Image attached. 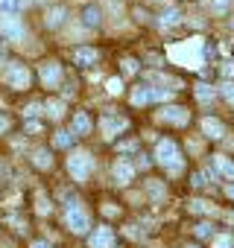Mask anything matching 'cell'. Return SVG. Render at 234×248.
<instances>
[{
  "label": "cell",
  "mask_w": 234,
  "mask_h": 248,
  "mask_svg": "<svg viewBox=\"0 0 234 248\" xmlns=\"http://www.w3.org/2000/svg\"><path fill=\"white\" fill-rule=\"evenodd\" d=\"M158 120H161V123H173V126H184V123L190 120V114H187V108H182V105H164V108L158 111Z\"/></svg>",
  "instance_id": "cell-9"
},
{
  "label": "cell",
  "mask_w": 234,
  "mask_h": 248,
  "mask_svg": "<svg viewBox=\"0 0 234 248\" xmlns=\"http://www.w3.org/2000/svg\"><path fill=\"white\" fill-rule=\"evenodd\" d=\"M27 129H30V132H38L41 126H38V123H35V120H27Z\"/></svg>",
  "instance_id": "cell-39"
},
{
  "label": "cell",
  "mask_w": 234,
  "mask_h": 248,
  "mask_svg": "<svg viewBox=\"0 0 234 248\" xmlns=\"http://www.w3.org/2000/svg\"><path fill=\"white\" fill-rule=\"evenodd\" d=\"M100 24H102V12L97 6H85L82 9V27L85 30H97Z\"/></svg>",
  "instance_id": "cell-15"
},
{
  "label": "cell",
  "mask_w": 234,
  "mask_h": 248,
  "mask_svg": "<svg viewBox=\"0 0 234 248\" xmlns=\"http://www.w3.org/2000/svg\"><path fill=\"white\" fill-rule=\"evenodd\" d=\"M70 126H73V135H88L94 123H91V117H88L85 111H76V114H73V123H70Z\"/></svg>",
  "instance_id": "cell-16"
},
{
  "label": "cell",
  "mask_w": 234,
  "mask_h": 248,
  "mask_svg": "<svg viewBox=\"0 0 234 248\" xmlns=\"http://www.w3.org/2000/svg\"><path fill=\"white\" fill-rule=\"evenodd\" d=\"M105 91H108L111 96L123 93V79H117V76H114V79H108V82H105Z\"/></svg>",
  "instance_id": "cell-27"
},
{
  "label": "cell",
  "mask_w": 234,
  "mask_h": 248,
  "mask_svg": "<svg viewBox=\"0 0 234 248\" xmlns=\"http://www.w3.org/2000/svg\"><path fill=\"white\" fill-rule=\"evenodd\" d=\"M152 164V158H147V155H141V161H138V167H150Z\"/></svg>",
  "instance_id": "cell-41"
},
{
  "label": "cell",
  "mask_w": 234,
  "mask_h": 248,
  "mask_svg": "<svg viewBox=\"0 0 234 248\" xmlns=\"http://www.w3.org/2000/svg\"><path fill=\"white\" fill-rule=\"evenodd\" d=\"M3 79H6V85H9V88L24 91V88H30L33 73H30V67H24L21 62H9V64H6V70H3Z\"/></svg>",
  "instance_id": "cell-4"
},
{
  "label": "cell",
  "mask_w": 234,
  "mask_h": 248,
  "mask_svg": "<svg viewBox=\"0 0 234 248\" xmlns=\"http://www.w3.org/2000/svg\"><path fill=\"white\" fill-rule=\"evenodd\" d=\"M0 35H3L6 41H24L27 38V27L15 15H0Z\"/></svg>",
  "instance_id": "cell-8"
},
{
  "label": "cell",
  "mask_w": 234,
  "mask_h": 248,
  "mask_svg": "<svg viewBox=\"0 0 234 248\" xmlns=\"http://www.w3.org/2000/svg\"><path fill=\"white\" fill-rule=\"evenodd\" d=\"M24 9V0H0V15H18Z\"/></svg>",
  "instance_id": "cell-20"
},
{
  "label": "cell",
  "mask_w": 234,
  "mask_h": 248,
  "mask_svg": "<svg viewBox=\"0 0 234 248\" xmlns=\"http://www.w3.org/2000/svg\"><path fill=\"white\" fill-rule=\"evenodd\" d=\"M41 108H44V105H38V102H30V105L24 108V117H27V120H35V117L41 114Z\"/></svg>",
  "instance_id": "cell-32"
},
{
  "label": "cell",
  "mask_w": 234,
  "mask_h": 248,
  "mask_svg": "<svg viewBox=\"0 0 234 248\" xmlns=\"http://www.w3.org/2000/svg\"><path fill=\"white\" fill-rule=\"evenodd\" d=\"M225 196H228V199L234 202V184H228V187H225Z\"/></svg>",
  "instance_id": "cell-42"
},
{
  "label": "cell",
  "mask_w": 234,
  "mask_h": 248,
  "mask_svg": "<svg viewBox=\"0 0 234 248\" xmlns=\"http://www.w3.org/2000/svg\"><path fill=\"white\" fill-rule=\"evenodd\" d=\"M190 210H193V213H214V207H211L208 202H202V199H193V202H190Z\"/></svg>",
  "instance_id": "cell-29"
},
{
  "label": "cell",
  "mask_w": 234,
  "mask_h": 248,
  "mask_svg": "<svg viewBox=\"0 0 234 248\" xmlns=\"http://www.w3.org/2000/svg\"><path fill=\"white\" fill-rule=\"evenodd\" d=\"M35 213H38V216H47V213H50V199H47V193H35Z\"/></svg>",
  "instance_id": "cell-22"
},
{
  "label": "cell",
  "mask_w": 234,
  "mask_h": 248,
  "mask_svg": "<svg viewBox=\"0 0 234 248\" xmlns=\"http://www.w3.org/2000/svg\"><path fill=\"white\" fill-rule=\"evenodd\" d=\"M138 70H141L138 59H123V73H126V76H135Z\"/></svg>",
  "instance_id": "cell-31"
},
{
  "label": "cell",
  "mask_w": 234,
  "mask_h": 248,
  "mask_svg": "<svg viewBox=\"0 0 234 248\" xmlns=\"http://www.w3.org/2000/svg\"><path fill=\"white\" fill-rule=\"evenodd\" d=\"M73 62H76V67H94L100 62V53L94 47H76L73 50Z\"/></svg>",
  "instance_id": "cell-12"
},
{
  "label": "cell",
  "mask_w": 234,
  "mask_h": 248,
  "mask_svg": "<svg viewBox=\"0 0 234 248\" xmlns=\"http://www.w3.org/2000/svg\"><path fill=\"white\" fill-rule=\"evenodd\" d=\"M91 170H94V158H91V152H85V149L70 152V158H67V172H70L76 181H88Z\"/></svg>",
  "instance_id": "cell-3"
},
{
  "label": "cell",
  "mask_w": 234,
  "mask_h": 248,
  "mask_svg": "<svg viewBox=\"0 0 234 248\" xmlns=\"http://www.w3.org/2000/svg\"><path fill=\"white\" fill-rule=\"evenodd\" d=\"M222 76H225V79L234 76V62H225V64H222Z\"/></svg>",
  "instance_id": "cell-35"
},
{
  "label": "cell",
  "mask_w": 234,
  "mask_h": 248,
  "mask_svg": "<svg viewBox=\"0 0 234 248\" xmlns=\"http://www.w3.org/2000/svg\"><path fill=\"white\" fill-rule=\"evenodd\" d=\"M190 184H193V187H205V184H208V175H205V172H196V175L190 178Z\"/></svg>",
  "instance_id": "cell-34"
},
{
  "label": "cell",
  "mask_w": 234,
  "mask_h": 248,
  "mask_svg": "<svg viewBox=\"0 0 234 248\" xmlns=\"http://www.w3.org/2000/svg\"><path fill=\"white\" fill-rule=\"evenodd\" d=\"M30 248H50V242H44V239H35V242H33Z\"/></svg>",
  "instance_id": "cell-38"
},
{
  "label": "cell",
  "mask_w": 234,
  "mask_h": 248,
  "mask_svg": "<svg viewBox=\"0 0 234 248\" xmlns=\"http://www.w3.org/2000/svg\"><path fill=\"white\" fill-rule=\"evenodd\" d=\"M44 108H47V114H50L53 120H59V117H62V111H65V105H62V99H50V102H47Z\"/></svg>",
  "instance_id": "cell-25"
},
{
  "label": "cell",
  "mask_w": 234,
  "mask_h": 248,
  "mask_svg": "<svg viewBox=\"0 0 234 248\" xmlns=\"http://www.w3.org/2000/svg\"><path fill=\"white\" fill-rule=\"evenodd\" d=\"M126 129H129V120L123 114H102L100 117V132H102L105 140H114L117 135H123Z\"/></svg>",
  "instance_id": "cell-6"
},
{
  "label": "cell",
  "mask_w": 234,
  "mask_h": 248,
  "mask_svg": "<svg viewBox=\"0 0 234 248\" xmlns=\"http://www.w3.org/2000/svg\"><path fill=\"white\" fill-rule=\"evenodd\" d=\"M170 96H173V91H170V88H155V85H141V88H135V91H132V102H135V105L164 102V99H170Z\"/></svg>",
  "instance_id": "cell-5"
},
{
  "label": "cell",
  "mask_w": 234,
  "mask_h": 248,
  "mask_svg": "<svg viewBox=\"0 0 234 248\" xmlns=\"http://www.w3.org/2000/svg\"><path fill=\"white\" fill-rule=\"evenodd\" d=\"M147 193H150L155 202H161V199H164V187H161V184H155V181H147Z\"/></svg>",
  "instance_id": "cell-28"
},
{
  "label": "cell",
  "mask_w": 234,
  "mask_h": 248,
  "mask_svg": "<svg viewBox=\"0 0 234 248\" xmlns=\"http://www.w3.org/2000/svg\"><path fill=\"white\" fill-rule=\"evenodd\" d=\"M38 76H41V82L47 85V88H56L59 82H62V64L59 62H44L41 67H38Z\"/></svg>",
  "instance_id": "cell-10"
},
{
  "label": "cell",
  "mask_w": 234,
  "mask_h": 248,
  "mask_svg": "<svg viewBox=\"0 0 234 248\" xmlns=\"http://www.w3.org/2000/svg\"><path fill=\"white\" fill-rule=\"evenodd\" d=\"M126 233H129L132 239H138V236H141V231H138V225H129V228H126Z\"/></svg>",
  "instance_id": "cell-37"
},
{
  "label": "cell",
  "mask_w": 234,
  "mask_h": 248,
  "mask_svg": "<svg viewBox=\"0 0 234 248\" xmlns=\"http://www.w3.org/2000/svg\"><path fill=\"white\" fill-rule=\"evenodd\" d=\"M88 245L91 248H114V231L105 228V225H100L97 231L88 233Z\"/></svg>",
  "instance_id": "cell-11"
},
{
  "label": "cell",
  "mask_w": 234,
  "mask_h": 248,
  "mask_svg": "<svg viewBox=\"0 0 234 248\" xmlns=\"http://www.w3.org/2000/svg\"><path fill=\"white\" fill-rule=\"evenodd\" d=\"M219 93H222V96H225V99H228V102L234 105V82H222V88H219Z\"/></svg>",
  "instance_id": "cell-33"
},
{
  "label": "cell",
  "mask_w": 234,
  "mask_h": 248,
  "mask_svg": "<svg viewBox=\"0 0 234 248\" xmlns=\"http://www.w3.org/2000/svg\"><path fill=\"white\" fill-rule=\"evenodd\" d=\"M155 161L170 172V175H179L182 170H184V161H182V152H179V143L176 140H158V146H155Z\"/></svg>",
  "instance_id": "cell-2"
},
{
  "label": "cell",
  "mask_w": 234,
  "mask_h": 248,
  "mask_svg": "<svg viewBox=\"0 0 234 248\" xmlns=\"http://www.w3.org/2000/svg\"><path fill=\"white\" fill-rule=\"evenodd\" d=\"M0 64H3V59H0Z\"/></svg>",
  "instance_id": "cell-43"
},
{
  "label": "cell",
  "mask_w": 234,
  "mask_h": 248,
  "mask_svg": "<svg viewBox=\"0 0 234 248\" xmlns=\"http://www.w3.org/2000/svg\"><path fill=\"white\" fill-rule=\"evenodd\" d=\"M73 138H76L73 132H65V129H62V132H56V138H53V146H59V149H67V146L73 143Z\"/></svg>",
  "instance_id": "cell-21"
},
{
  "label": "cell",
  "mask_w": 234,
  "mask_h": 248,
  "mask_svg": "<svg viewBox=\"0 0 234 248\" xmlns=\"http://www.w3.org/2000/svg\"><path fill=\"white\" fill-rule=\"evenodd\" d=\"M190 248H196V245H190Z\"/></svg>",
  "instance_id": "cell-44"
},
{
  "label": "cell",
  "mask_w": 234,
  "mask_h": 248,
  "mask_svg": "<svg viewBox=\"0 0 234 248\" xmlns=\"http://www.w3.org/2000/svg\"><path fill=\"white\" fill-rule=\"evenodd\" d=\"M33 164H35L38 170H50V167H53V152H50V149H35V152H33Z\"/></svg>",
  "instance_id": "cell-17"
},
{
  "label": "cell",
  "mask_w": 234,
  "mask_h": 248,
  "mask_svg": "<svg viewBox=\"0 0 234 248\" xmlns=\"http://www.w3.org/2000/svg\"><path fill=\"white\" fill-rule=\"evenodd\" d=\"M111 172H114V181H117V184H129V181H132V175H135V164H129V161H123V158H120V161L114 164V170H111Z\"/></svg>",
  "instance_id": "cell-13"
},
{
  "label": "cell",
  "mask_w": 234,
  "mask_h": 248,
  "mask_svg": "<svg viewBox=\"0 0 234 248\" xmlns=\"http://www.w3.org/2000/svg\"><path fill=\"white\" fill-rule=\"evenodd\" d=\"M65 222H67V228H70L73 233H88V231H91V216H88L76 202L67 204V210H65Z\"/></svg>",
  "instance_id": "cell-7"
},
{
  "label": "cell",
  "mask_w": 234,
  "mask_h": 248,
  "mask_svg": "<svg viewBox=\"0 0 234 248\" xmlns=\"http://www.w3.org/2000/svg\"><path fill=\"white\" fill-rule=\"evenodd\" d=\"M182 21V12L179 9H167L164 15H161V27H176Z\"/></svg>",
  "instance_id": "cell-23"
},
{
  "label": "cell",
  "mask_w": 234,
  "mask_h": 248,
  "mask_svg": "<svg viewBox=\"0 0 234 248\" xmlns=\"http://www.w3.org/2000/svg\"><path fill=\"white\" fill-rule=\"evenodd\" d=\"M6 129H9V120H6V117H0V135H3Z\"/></svg>",
  "instance_id": "cell-40"
},
{
  "label": "cell",
  "mask_w": 234,
  "mask_h": 248,
  "mask_svg": "<svg viewBox=\"0 0 234 248\" xmlns=\"http://www.w3.org/2000/svg\"><path fill=\"white\" fill-rule=\"evenodd\" d=\"M202 53H205L202 38H190V41H182V44L170 47V59L176 64H184V67H199L202 64Z\"/></svg>",
  "instance_id": "cell-1"
},
{
  "label": "cell",
  "mask_w": 234,
  "mask_h": 248,
  "mask_svg": "<svg viewBox=\"0 0 234 248\" xmlns=\"http://www.w3.org/2000/svg\"><path fill=\"white\" fill-rule=\"evenodd\" d=\"M202 135L211 138V140H219V138L225 135V126H222L219 120H214V117H205V120H202Z\"/></svg>",
  "instance_id": "cell-14"
},
{
  "label": "cell",
  "mask_w": 234,
  "mask_h": 248,
  "mask_svg": "<svg viewBox=\"0 0 234 248\" xmlns=\"http://www.w3.org/2000/svg\"><path fill=\"white\" fill-rule=\"evenodd\" d=\"M214 248H234V236H231V233H219V236H214Z\"/></svg>",
  "instance_id": "cell-26"
},
{
  "label": "cell",
  "mask_w": 234,
  "mask_h": 248,
  "mask_svg": "<svg viewBox=\"0 0 234 248\" xmlns=\"http://www.w3.org/2000/svg\"><path fill=\"white\" fill-rule=\"evenodd\" d=\"M65 18H67V9H65V6H53V9H47V27H62Z\"/></svg>",
  "instance_id": "cell-18"
},
{
  "label": "cell",
  "mask_w": 234,
  "mask_h": 248,
  "mask_svg": "<svg viewBox=\"0 0 234 248\" xmlns=\"http://www.w3.org/2000/svg\"><path fill=\"white\" fill-rule=\"evenodd\" d=\"M193 93H196L199 102H211V99H214V88H211V85H196Z\"/></svg>",
  "instance_id": "cell-24"
},
{
  "label": "cell",
  "mask_w": 234,
  "mask_h": 248,
  "mask_svg": "<svg viewBox=\"0 0 234 248\" xmlns=\"http://www.w3.org/2000/svg\"><path fill=\"white\" fill-rule=\"evenodd\" d=\"M214 167H217V170H219V172H222V175H225L228 181L234 178V164H231V161H228L225 155H217V158H214Z\"/></svg>",
  "instance_id": "cell-19"
},
{
  "label": "cell",
  "mask_w": 234,
  "mask_h": 248,
  "mask_svg": "<svg viewBox=\"0 0 234 248\" xmlns=\"http://www.w3.org/2000/svg\"><path fill=\"white\" fill-rule=\"evenodd\" d=\"M196 236H199V239L214 236V225H211V222H199V225H196Z\"/></svg>",
  "instance_id": "cell-30"
},
{
  "label": "cell",
  "mask_w": 234,
  "mask_h": 248,
  "mask_svg": "<svg viewBox=\"0 0 234 248\" xmlns=\"http://www.w3.org/2000/svg\"><path fill=\"white\" fill-rule=\"evenodd\" d=\"M214 9H217V12H225V9H228V0H214Z\"/></svg>",
  "instance_id": "cell-36"
}]
</instances>
